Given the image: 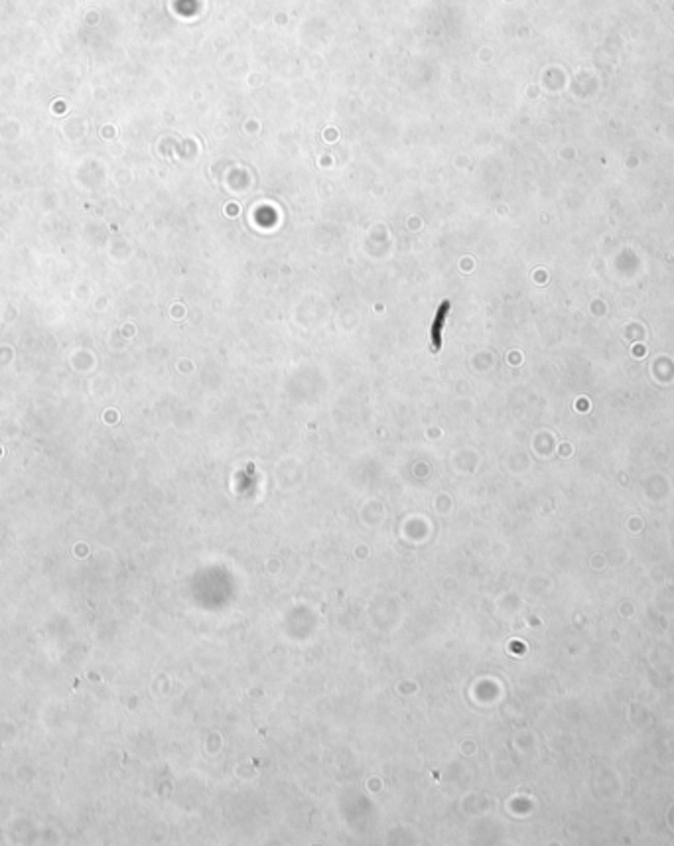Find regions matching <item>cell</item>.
Listing matches in <instances>:
<instances>
[{
  "mask_svg": "<svg viewBox=\"0 0 674 846\" xmlns=\"http://www.w3.org/2000/svg\"><path fill=\"white\" fill-rule=\"evenodd\" d=\"M448 310H450V302H443L442 308H440V314H438V318H436V323H434V330H432V350L434 352H438V347H440V330H442V322H443V316L448 314Z\"/></svg>",
  "mask_w": 674,
  "mask_h": 846,
  "instance_id": "1",
  "label": "cell"
}]
</instances>
